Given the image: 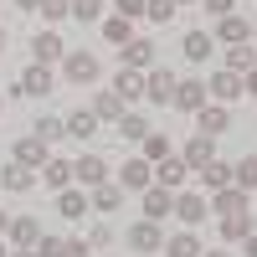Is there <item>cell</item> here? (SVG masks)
Returning <instances> with one entry per match:
<instances>
[{
    "label": "cell",
    "mask_w": 257,
    "mask_h": 257,
    "mask_svg": "<svg viewBox=\"0 0 257 257\" xmlns=\"http://www.w3.org/2000/svg\"><path fill=\"white\" fill-rule=\"evenodd\" d=\"M242 93H247V82H242L237 72H226V67H216V72L206 77V98H211V103H226V108H231Z\"/></svg>",
    "instance_id": "6da1fadb"
},
{
    "label": "cell",
    "mask_w": 257,
    "mask_h": 257,
    "mask_svg": "<svg viewBox=\"0 0 257 257\" xmlns=\"http://www.w3.org/2000/svg\"><path fill=\"white\" fill-rule=\"evenodd\" d=\"M57 67H62V77H67V82H77V88L98 82V57H93V52H67Z\"/></svg>",
    "instance_id": "7a4b0ae2"
},
{
    "label": "cell",
    "mask_w": 257,
    "mask_h": 257,
    "mask_svg": "<svg viewBox=\"0 0 257 257\" xmlns=\"http://www.w3.org/2000/svg\"><path fill=\"white\" fill-rule=\"evenodd\" d=\"M170 103H175L180 113H201L206 103H211V98H206V77H180V82H175V98H170Z\"/></svg>",
    "instance_id": "3957f363"
},
{
    "label": "cell",
    "mask_w": 257,
    "mask_h": 257,
    "mask_svg": "<svg viewBox=\"0 0 257 257\" xmlns=\"http://www.w3.org/2000/svg\"><path fill=\"white\" fill-rule=\"evenodd\" d=\"M16 93H26V98H47V93H57V72H52V67H36V62H31V67L16 77Z\"/></svg>",
    "instance_id": "277c9868"
},
{
    "label": "cell",
    "mask_w": 257,
    "mask_h": 257,
    "mask_svg": "<svg viewBox=\"0 0 257 257\" xmlns=\"http://www.w3.org/2000/svg\"><path fill=\"white\" fill-rule=\"evenodd\" d=\"M103 180H108V160H103V155H77V160H72V185L93 190V185H103Z\"/></svg>",
    "instance_id": "5b68a950"
},
{
    "label": "cell",
    "mask_w": 257,
    "mask_h": 257,
    "mask_svg": "<svg viewBox=\"0 0 257 257\" xmlns=\"http://www.w3.org/2000/svg\"><path fill=\"white\" fill-rule=\"evenodd\" d=\"M170 216H180L185 226H201V221L211 216V201L196 196V190H175V211H170Z\"/></svg>",
    "instance_id": "8992f818"
},
{
    "label": "cell",
    "mask_w": 257,
    "mask_h": 257,
    "mask_svg": "<svg viewBox=\"0 0 257 257\" xmlns=\"http://www.w3.org/2000/svg\"><path fill=\"white\" fill-rule=\"evenodd\" d=\"M175 82H180V77L170 72V67H149V72H144V98H149V103H160V108H165V103L175 98Z\"/></svg>",
    "instance_id": "52a82bcc"
},
{
    "label": "cell",
    "mask_w": 257,
    "mask_h": 257,
    "mask_svg": "<svg viewBox=\"0 0 257 257\" xmlns=\"http://www.w3.org/2000/svg\"><path fill=\"white\" fill-rule=\"evenodd\" d=\"M118 185L123 190H149V185H155V165H149L144 155H128L123 170H118Z\"/></svg>",
    "instance_id": "ba28073f"
},
{
    "label": "cell",
    "mask_w": 257,
    "mask_h": 257,
    "mask_svg": "<svg viewBox=\"0 0 257 257\" xmlns=\"http://www.w3.org/2000/svg\"><path fill=\"white\" fill-rule=\"evenodd\" d=\"M62 57H67V47H62L57 31H36L31 36V62L36 67H52V62H62Z\"/></svg>",
    "instance_id": "9c48e42d"
},
{
    "label": "cell",
    "mask_w": 257,
    "mask_h": 257,
    "mask_svg": "<svg viewBox=\"0 0 257 257\" xmlns=\"http://www.w3.org/2000/svg\"><path fill=\"white\" fill-rule=\"evenodd\" d=\"M16 165H26V170H41L52 160V144L47 139H36V134H26V139H16V155H11Z\"/></svg>",
    "instance_id": "30bf717a"
},
{
    "label": "cell",
    "mask_w": 257,
    "mask_h": 257,
    "mask_svg": "<svg viewBox=\"0 0 257 257\" xmlns=\"http://www.w3.org/2000/svg\"><path fill=\"white\" fill-rule=\"evenodd\" d=\"M128 247H134V252H165V231H160V221H134V226H128Z\"/></svg>",
    "instance_id": "8fae6325"
},
{
    "label": "cell",
    "mask_w": 257,
    "mask_h": 257,
    "mask_svg": "<svg viewBox=\"0 0 257 257\" xmlns=\"http://www.w3.org/2000/svg\"><path fill=\"white\" fill-rule=\"evenodd\" d=\"M226 128H231V108H226V103H206V108L196 113V134L216 139V134H226Z\"/></svg>",
    "instance_id": "7c38bea8"
},
{
    "label": "cell",
    "mask_w": 257,
    "mask_h": 257,
    "mask_svg": "<svg viewBox=\"0 0 257 257\" xmlns=\"http://www.w3.org/2000/svg\"><path fill=\"white\" fill-rule=\"evenodd\" d=\"M82 211H93V201H88V190H82V185H67V190H57V216H67V221H82Z\"/></svg>",
    "instance_id": "4fadbf2b"
},
{
    "label": "cell",
    "mask_w": 257,
    "mask_h": 257,
    "mask_svg": "<svg viewBox=\"0 0 257 257\" xmlns=\"http://www.w3.org/2000/svg\"><path fill=\"white\" fill-rule=\"evenodd\" d=\"M180 160H185L190 170L211 165V160H216V139H211V134H190V139H185V149H180Z\"/></svg>",
    "instance_id": "5bb4252c"
},
{
    "label": "cell",
    "mask_w": 257,
    "mask_h": 257,
    "mask_svg": "<svg viewBox=\"0 0 257 257\" xmlns=\"http://www.w3.org/2000/svg\"><path fill=\"white\" fill-rule=\"evenodd\" d=\"M185 175H190V165H185L180 155H165V160L155 165V185H165V190H180Z\"/></svg>",
    "instance_id": "9a60e30c"
},
{
    "label": "cell",
    "mask_w": 257,
    "mask_h": 257,
    "mask_svg": "<svg viewBox=\"0 0 257 257\" xmlns=\"http://www.w3.org/2000/svg\"><path fill=\"white\" fill-rule=\"evenodd\" d=\"M118 52H123V67H134V72H149V67H155V41H149V36H134V41L118 47Z\"/></svg>",
    "instance_id": "2e32d148"
},
{
    "label": "cell",
    "mask_w": 257,
    "mask_h": 257,
    "mask_svg": "<svg viewBox=\"0 0 257 257\" xmlns=\"http://www.w3.org/2000/svg\"><path fill=\"white\" fill-rule=\"evenodd\" d=\"M211 211L216 216H237V211H247V190H237V185H221V190H211Z\"/></svg>",
    "instance_id": "e0dca14e"
},
{
    "label": "cell",
    "mask_w": 257,
    "mask_h": 257,
    "mask_svg": "<svg viewBox=\"0 0 257 257\" xmlns=\"http://www.w3.org/2000/svg\"><path fill=\"white\" fill-rule=\"evenodd\" d=\"M216 41H226V47H242V41H252V26H247V16H221L216 21Z\"/></svg>",
    "instance_id": "ac0fdd59"
},
{
    "label": "cell",
    "mask_w": 257,
    "mask_h": 257,
    "mask_svg": "<svg viewBox=\"0 0 257 257\" xmlns=\"http://www.w3.org/2000/svg\"><path fill=\"white\" fill-rule=\"evenodd\" d=\"M113 93L123 98V108H128V103H139V98H144V72L118 67V72H113Z\"/></svg>",
    "instance_id": "d6986e66"
},
{
    "label": "cell",
    "mask_w": 257,
    "mask_h": 257,
    "mask_svg": "<svg viewBox=\"0 0 257 257\" xmlns=\"http://www.w3.org/2000/svg\"><path fill=\"white\" fill-rule=\"evenodd\" d=\"M6 237H11V247H36L41 242V221L36 216H11V231H6Z\"/></svg>",
    "instance_id": "ffe728a7"
},
{
    "label": "cell",
    "mask_w": 257,
    "mask_h": 257,
    "mask_svg": "<svg viewBox=\"0 0 257 257\" xmlns=\"http://www.w3.org/2000/svg\"><path fill=\"white\" fill-rule=\"evenodd\" d=\"M170 211H175V190L149 185V190H144V216H149V221H165Z\"/></svg>",
    "instance_id": "44dd1931"
},
{
    "label": "cell",
    "mask_w": 257,
    "mask_h": 257,
    "mask_svg": "<svg viewBox=\"0 0 257 257\" xmlns=\"http://www.w3.org/2000/svg\"><path fill=\"white\" fill-rule=\"evenodd\" d=\"M41 185H47V190H67V185H72V160L52 155L47 165H41Z\"/></svg>",
    "instance_id": "7402d4cb"
},
{
    "label": "cell",
    "mask_w": 257,
    "mask_h": 257,
    "mask_svg": "<svg viewBox=\"0 0 257 257\" xmlns=\"http://www.w3.org/2000/svg\"><path fill=\"white\" fill-rule=\"evenodd\" d=\"M62 128H67V139H88V134H98V113L93 108H77V113H67V118H62Z\"/></svg>",
    "instance_id": "603a6c76"
},
{
    "label": "cell",
    "mask_w": 257,
    "mask_h": 257,
    "mask_svg": "<svg viewBox=\"0 0 257 257\" xmlns=\"http://www.w3.org/2000/svg\"><path fill=\"white\" fill-rule=\"evenodd\" d=\"M93 113H98V123H118V118H123L128 108H123V98H118L113 88H103V93L93 98Z\"/></svg>",
    "instance_id": "cb8c5ba5"
},
{
    "label": "cell",
    "mask_w": 257,
    "mask_h": 257,
    "mask_svg": "<svg viewBox=\"0 0 257 257\" xmlns=\"http://www.w3.org/2000/svg\"><path fill=\"white\" fill-rule=\"evenodd\" d=\"M88 201H93V211H118L123 206V185L118 180H103V185L88 190Z\"/></svg>",
    "instance_id": "d4e9b609"
},
{
    "label": "cell",
    "mask_w": 257,
    "mask_h": 257,
    "mask_svg": "<svg viewBox=\"0 0 257 257\" xmlns=\"http://www.w3.org/2000/svg\"><path fill=\"white\" fill-rule=\"evenodd\" d=\"M206 247H201V237H196V231H175V237H165V257H201Z\"/></svg>",
    "instance_id": "484cf974"
},
{
    "label": "cell",
    "mask_w": 257,
    "mask_h": 257,
    "mask_svg": "<svg viewBox=\"0 0 257 257\" xmlns=\"http://www.w3.org/2000/svg\"><path fill=\"white\" fill-rule=\"evenodd\" d=\"M36 185V170H26V165H6V170H0V190H16V196H21V190H31Z\"/></svg>",
    "instance_id": "4316f807"
},
{
    "label": "cell",
    "mask_w": 257,
    "mask_h": 257,
    "mask_svg": "<svg viewBox=\"0 0 257 257\" xmlns=\"http://www.w3.org/2000/svg\"><path fill=\"white\" fill-rule=\"evenodd\" d=\"M211 47H216V36H206L201 26H196V31H185V41H180L185 62H206V57H211Z\"/></svg>",
    "instance_id": "83f0119b"
},
{
    "label": "cell",
    "mask_w": 257,
    "mask_h": 257,
    "mask_svg": "<svg viewBox=\"0 0 257 257\" xmlns=\"http://www.w3.org/2000/svg\"><path fill=\"white\" fill-rule=\"evenodd\" d=\"M252 67H257V47H252V41H242V47H231V52H226V72L247 77Z\"/></svg>",
    "instance_id": "f1b7e54d"
},
{
    "label": "cell",
    "mask_w": 257,
    "mask_h": 257,
    "mask_svg": "<svg viewBox=\"0 0 257 257\" xmlns=\"http://www.w3.org/2000/svg\"><path fill=\"white\" fill-rule=\"evenodd\" d=\"M252 216H247V211H237V216H221V242H247L252 237Z\"/></svg>",
    "instance_id": "f546056e"
},
{
    "label": "cell",
    "mask_w": 257,
    "mask_h": 257,
    "mask_svg": "<svg viewBox=\"0 0 257 257\" xmlns=\"http://www.w3.org/2000/svg\"><path fill=\"white\" fill-rule=\"evenodd\" d=\"M231 185H237V190H247V196L257 190V155H242L237 165H231Z\"/></svg>",
    "instance_id": "4dcf8cb0"
},
{
    "label": "cell",
    "mask_w": 257,
    "mask_h": 257,
    "mask_svg": "<svg viewBox=\"0 0 257 257\" xmlns=\"http://www.w3.org/2000/svg\"><path fill=\"white\" fill-rule=\"evenodd\" d=\"M196 175H201L206 190H221V185H231V165H226V160H211V165L196 170Z\"/></svg>",
    "instance_id": "1f68e13d"
},
{
    "label": "cell",
    "mask_w": 257,
    "mask_h": 257,
    "mask_svg": "<svg viewBox=\"0 0 257 257\" xmlns=\"http://www.w3.org/2000/svg\"><path fill=\"white\" fill-rule=\"evenodd\" d=\"M139 155H144V160H149V165H160V160H165V155H170V139H165V134H160V128H149V134H144V139H139Z\"/></svg>",
    "instance_id": "d6a6232c"
},
{
    "label": "cell",
    "mask_w": 257,
    "mask_h": 257,
    "mask_svg": "<svg viewBox=\"0 0 257 257\" xmlns=\"http://www.w3.org/2000/svg\"><path fill=\"white\" fill-rule=\"evenodd\" d=\"M113 128H118V139H128V144H139V139L149 134V118H144V113H123V118H118Z\"/></svg>",
    "instance_id": "836d02e7"
},
{
    "label": "cell",
    "mask_w": 257,
    "mask_h": 257,
    "mask_svg": "<svg viewBox=\"0 0 257 257\" xmlns=\"http://www.w3.org/2000/svg\"><path fill=\"white\" fill-rule=\"evenodd\" d=\"M103 36H108L113 47H128V41H134V21H123V16H108V21H103Z\"/></svg>",
    "instance_id": "e575fe53"
},
{
    "label": "cell",
    "mask_w": 257,
    "mask_h": 257,
    "mask_svg": "<svg viewBox=\"0 0 257 257\" xmlns=\"http://www.w3.org/2000/svg\"><path fill=\"white\" fill-rule=\"evenodd\" d=\"M31 134H36V139H47V144H57L62 134H67V128H62V118H52V113H41V118L31 123Z\"/></svg>",
    "instance_id": "d590c367"
},
{
    "label": "cell",
    "mask_w": 257,
    "mask_h": 257,
    "mask_svg": "<svg viewBox=\"0 0 257 257\" xmlns=\"http://www.w3.org/2000/svg\"><path fill=\"white\" fill-rule=\"evenodd\" d=\"M175 11H180L175 0H144V16H149V21H160V26H165V21H175Z\"/></svg>",
    "instance_id": "8d00e7d4"
},
{
    "label": "cell",
    "mask_w": 257,
    "mask_h": 257,
    "mask_svg": "<svg viewBox=\"0 0 257 257\" xmlns=\"http://www.w3.org/2000/svg\"><path fill=\"white\" fill-rule=\"evenodd\" d=\"M103 16V0H72V21H98Z\"/></svg>",
    "instance_id": "74e56055"
},
{
    "label": "cell",
    "mask_w": 257,
    "mask_h": 257,
    "mask_svg": "<svg viewBox=\"0 0 257 257\" xmlns=\"http://www.w3.org/2000/svg\"><path fill=\"white\" fill-rule=\"evenodd\" d=\"M41 16H47V21H67L72 16V0H41Z\"/></svg>",
    "instance_id": "f35d334b"
},
{
    "label": "cell",
    "mask_w": 257,
    "mask_h": 257,
    "mask_svg": "<svg viewBox=\"0 0 257 257\" xmlns=\"http://www.w3.org/2000/svg\"><path fill=\"white\" fill-rule=\"evenodd\" d=\"M93 247H88V237H62V252L57 257H88Z\"/></svg>",
    "instance_id": "ab89813d"
},
{
    "label": "cell",
    "mask_w": 257,
    "mask_h": 257,
    "mask_svg": "<svg viewBox=\"0 0 257 257\" xmlns=\"http://www.w3.org/2000/svg\"><path fill=\"white\" fill-rule=\"evenodd\" d=\"M113 16H123V21H139V16H144V0H113Z\"/></svg>",
    "instance_id": "60d3db41"
},
{
    "label": "cell",
    "mask_w": 257,
    "mask_h": 257,
    "mask_svg": "<svg viewBox=\"0 0 257 257\" xmlns=\"http://www.w3.org/2000/svg\"><path fill=\"white\" fill-rule=\"evenodd\" d=\"M31 252H36V257H57V252H62V237H52V231H41V242H36Z\"/></svg>",
    "instance_id": "b9f144b4"
},
{
    "label": "cell",
    "mask_w": 257,
    "mask_h": 257,
    "mask_svg": "<svg viewBox=\"0 0 257 257\" xmlns=\"http://www.w3.org/2000/svg\"><path fill=\"white\" fill-rule=\"evenodd\" d=\"M201 6H206V16H211V21H221V16L237 11V0H201Z\"/></svg>",
    "instance_id": "7bdbcfd3"
},
{
    "label": "cell",
    "mask_w": 257,
    "mask_h": 257,
    "mask_svg": "<svg viewBox=\"0 0 257 257\" xmlns=\"http://www.w3.org/2000/svg\"><path fill=\"white\" fill-rule=\"evenodd\" d=\"M113 242V226H88V247L98 252V247H108Z\"/></svg>",
    "instance_id": "ee69618b"
},
{
    "label": "cell",
    "mask_w": 257,
    "mask_h": 257,
    "mask_svg": "<svg viewBox=\"0 0 257 257\" xmlns=\"http://www.w3.org/2000/svg\"><path fill=\"white\" fill-rule=\"evenodd\" d=\"M242 82H247V93H252V98H257V67H252V72H247V77H242Z\"/></svg>",
    "instance_id": "f6af8a7d"
},
{
    "label": "cell",
    "mask_w": 257,
    "mask_h": 257,
    "mask_svg": "<svg viewBox=\"0 0 257 257\" xmlns=\"http://www.w3.org/2000/svg\"><path fill=\"white\" fill-rule=\"evenodd\" d=\"M242 247H247V257H257V231H252V237H247Z\"/></svg>",
    "instance_id": "bcb514c9"
},
{
    "label": "cell",
    "mask_w": 257,
    "mask_h": 257,
    "mask_svg": "<svg viewBox=\"0 0 257 257\" xmlns=\"http://www.w3.org/2000/svg\"><path fill=\"white\" fill-rule=\"evenodd\" d=\"M16 6H21V11H41V0H16Z\"/></svg>",
    "instance_id": "7dc6e473"
},
{
    "label": "cell",
    "mask_w": 257,
    "mask_h": 257,
    "mask_svg": "<svg viewBox=\"0 0 257 257\" xmlns=\"http://www.w3.org/2000/svg\"><path fill=\"white\" fill-rule=\"evenodd\" d=\"M6 231H11V216H6V211H0V237H6Z\"/></svg>",
    "instance_id": "c3c4849f"
},
{
    "label": "cell",
    "mask_w": 257,
    "mask_h": 257,
    "mask_svg": "<svg viewBox=\"0 0 257 257\" xmlns=\"http://www.w3.org/2000/svg\"><path fill=\"white\" fill-rule=\"evenodd\" d=\"M11 257H36V252H26V247H16V252H11Z\"/></svg>",
    "instance_id": "681fc988"
},
{
    "label": "cell",
    "mask_w": 257,
    "mask_h": 257,
    "mask_svg": "<svg viewBox=\"0 0 257 257\" xmlns=\"http://www.w3.org/2000/svg\"><path fill=\"white\" fill-rule=\"evenodd\" d=\"M201 257H231V252H201Z\"/></svg>",
    "instance_id": "f907efd6"
},
{
    "label": "cell",
    "mask_w": 257,
    "mask_h": 257,
    "mask_svg": "<svg viewBox=\"0 0 257 257\" xmlns=\"http://www.w3.org/2000/svg\"><path fill=\"white\" fill-rule=\"evenodd\" d=\"M0 52H6V26H0Z\"/></svg>",
    "instance_id": "816d5d0a"
},
{
    "label": "cell",
    "mask_w": 257,
    "mask_h": 257,
    "mask_svg": "<svg viewBox=\"0 0 257 257\" xmlns=\"http://www.w3.org/2000/svg\"><path fill=\"white\" fill-rule=\"evenodd\" d=\"M0 257H11V252H6V237H0Z\"/></svg>",
    "instance_id": "f5cc1de1"
},
{
    "label": "cell",
    "mask_w": 257,
    "mask_h": 257,
    "mask_svg": "<svg viewBox=\"0 0 257 257\" xmlns=\"http://www.w3.org/2000/svg\"><path fill=\"white\" fill-rule=\"evenodd\" d=\"M175 6H196V0H175Z\"/></svg>",
    "instance_id": "db71d44e"
},
{
    "label": "cell",
    "mask_w": 257,
    "mask_h": 257,
    "mask_svg": "<svg viewBox=\"0 0 257 257\" xmlns=\"http://www.w3.org/2000/svg\"><path fill=\"white\" fill-rule=\"evenodd\" d=\"M252 47H257V26H252Z\"/></svg>",
    "instance_id": "11a10c76"
},
{
    "label": "cell",
    "mask_w": 257,
    "mask_h": 257,
    "mask_svg": "<svg viewBox=\"0 0 257 257\" xmlns=\"http://www.w3.org/2000/svg\"><path fill=\"white\" fill-rule=\"evenodd\" d=\"M0 113H6V103H0Z\"/></svg>",
    "instance_id": "9f6ffc18"
}]
</instances>
